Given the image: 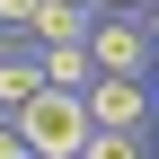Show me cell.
Returning <instances> with one entry per match:
<instances>
[{
	"label": "cell",
	"mask_w": 159,
	"mask_h": 159,
	"mask_svg": "<svg viewBox=\"0 0 159 159\" xmlns=\"http://www.w3.org/2000/svg\"><path fill=\"white\" fill-rule=\"evenodd\" d=\"M9 124H18V142H27V159H80V142H89V106H80V89H35Z\"/></svg>",
	"instance_id": "cell-1"
},
{
	"label": "cell",
	"mask_w": 159,
	"mask_h": 159,
	"mask_svg": "<svg viewBox=\"0 0 159 159\" xmlns=\"http://www.w3.org/2000/svg\"><path fill=\"white\" fill-rule=\"evenodd\" d=\"M80 53H89V71H142L150 80V9H97Z\"/></svg>",
	"instance_id": "cell-2"
},
{
	"label": "cell",
	"mask_w": 159,
	"mask_h": 159,
	"mask_svg": "<svg viewBox=\"0 0 159 159\" xmlns=\"http://www.w3.org/2000/svg\"><path fill=\"white\" fill-rule=\"evenodd\" d=\"M89 106V133H150V80L142 71H97L80 89Z\"/></svg>",
	"instance_id": "cell-3"
},
{
	"label": "cell",
	"mask_w": 159,
	"mask_h": 159,
	"mask_svg": "<svg viewBox=\"0 0 159 159\" xmlns=\"http://www.w3.org/2000/svg\"><path fill=\"white\" fill-rule=\"evenodd\" d=\"M80 35H89V9H80V0H35L27 44H80Z\"/></svg>",
	"instance_id": "cell-4"
},
{
	"label": "cell",
	"mask_w": 159,
	"mask_h": 159,
	"mask_svg": "<svg viewBox=\"0 0 159 159\" xmlns=\"http://www.w3.org/2000/svg\"><path fill=\"white\" fill-rule=\"evenodd\" d=\"M35 80H44V89H89V53L80 44H35Z\"/></svg>",
	"instance_id": "cell-5"
},
{
	"label": "cell",
	"mask_w": 159,
	"mask_h": 159,
	"mask_svg": "<svg viewBox=\"0 0 159 159\" xmlns=\"http://www.w3.org/2000/svg\"><path fill=\"white\" fill-rule=\"evenodd\" d=\"M80 159H150V133H89Z\"/></svg>",
	"instance_id": "cell-6"
},
{
	"label": "cell",
	"mask_w": 159,
	"mask_h": 159,
	"mask_svg": "<svg viewBox=\"0 0 159 159\" xmlns=\"http://www.w3.org/2000/svg\"><path fill=\"white\" fill-rule=\"evenodd\" d=\"M0 159H27V142H18V124L0 115Z\"/></svg>",
	"instance_id": "cell-7"
}]
</instances>
